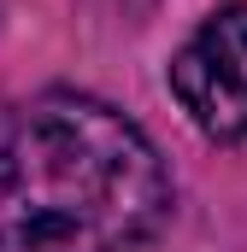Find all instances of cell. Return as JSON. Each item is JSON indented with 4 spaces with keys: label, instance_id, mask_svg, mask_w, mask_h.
<instances>
[{
    "label": "cell",
    "instance_id": "cell-1",
    "mask_svg": "<svg viewBox=\"0 0 247 252\" xmlns=\"http://www.w3.org/2000/svg\"><path fill=\"white\" fill-rule=\"evenodd\" d=\"M171 211V164L118 106L47 88L0 124V252H141Z\"/></svg>",
    "mask_w": 247,
    "mask_h": 252
},
{
    "label": "cell",
    "instance_id": "cell-2",
    "mask_svg": "<svg viewBox=\"0 0 247 252\" xmlns=\"http://www.w3.org/2000/svg\"><path fill=\"white\" fill-rule=\"evenodd\" d=\"M165 82L212 147L247 141V0L212 6L171 53Z\"/></svg>",
    "mask_w": 247,
    "mask_h": 252
}]
</instances>
